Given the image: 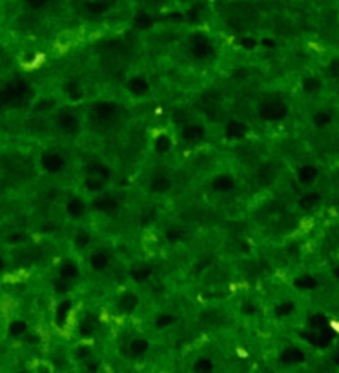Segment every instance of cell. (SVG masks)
Here are the masks:
<instances>
[{
  "label": "cell",
  "instance_id": "obj_3",
  "mask_svg": "<svg viewBox=\"0 0 339 373\" xmlns=\"http://www.w3.org/2000/svg\"><path fill=\"white\" fill-rule=\"evenodd\" d=\"M338 277H339V268H338Z\"/></svg>",
  "mask_w": 339,
  "mask_h": 373
},
{
  "label": "cell",
  "instance_id": "obj_1",
  "mask_svg": "<svg viewBox=\"0 0 339 373\" xmlns=\"http://www.w3.org/2000/svg\"><path fill=\"white\" fill-rule=\"evenodd\" d=\"M299 177H301V180H305V182H312L314 177H316V171H314V168H303V169L299 171Z\"/></svg>",
  "mask_w": 339,
  "mask_h": 373
},
{
  "label": "cell",
  "instance_id": "obj_2",
  "mask_svg": "<svg viewBox=\"0 0 339 373\" xmlns=\"http://www.w3.org/2000/svg\"><path fill=\"white\" fill-rule=\"evenodd\" d=\"M316 122H318V124L321 126V128H323V126H326L328 122H330V117H328L326 113H321L319 117H316Z\"/></svg>",
  "mask_w": 339,
  "mask_h": 373
}]
</instances>
